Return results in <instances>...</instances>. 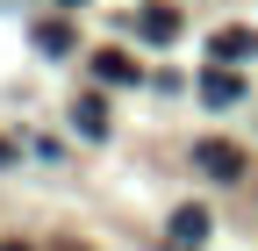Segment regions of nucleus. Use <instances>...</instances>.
<instances>
[{"label": "nucleus", "instance_id": "nucleus-7", "mask_svg": "<svg viewBox=\"0 0 258 251\" xmlns=\"http://www.w3.org/2000/svg\"><path fill=\"white\" fill-rule=\"evenodd\" d=\"M36 43H43L50 57H64V50H72V29H64V22H43V29H36Z\"/></svg>", "mask_w": 258, "mask_h": 251}, {"label": "nucleus", "instance_id": "nucleus-2", "mask_svg": "<svg viewBox=\"0 0 258 251\" xmlns=\"http://www.w3.org/2000/svg\"><path fill=\"white\" fill-rule=\"evenodd\" d=\"M93 72H101L108 86H137V79H144V65H137L129 50H101V57H93Z\"/></svg>", "mask_w": 258, "mask_h": 251}, {"label": "nucleus", "instance_id": "nucleus-4", "mask_svg": "<svg viewBox=\"0 0 258 251\" xmlns=\"http://www.w3.org/2000/svg\"><path fill=\"white\" fill-rule=\"evenodd\" d=\"M251 50H258V29H222V36H215V57H222V65H244Z\"/></svg>", "mask_w": 258, "mask_h": 251}, {"label": "nucleus", "instance_id": "nucleus-5", "mask_svg": "<svg viewBox=\"0 0 258 251\" xmlns=\"http://www.w3.org/2000/svg\"><path fill=\"white\" fill-rule=\"evenodd\" d=\"M72 122H79L86 137H108V108H101V93H79V101H72Z\"/></svg>", "mask_w": 258, "mask_h": 251}, {"label": "nucleus", "instance_id": "nucleus-6", "mask_svg": "<svg viewBox=\"0 0 258 251\" xmlns=\"http://www.w3.org/2000/svg\"><path fill=\"white\" fill-rule=\"evenodd\" d=\"M137 22H144V36H151V43H165V36H179V15H172V8H144Z\"/></svg>", "mask_w": 258, "mask_h": 251}, {"label": "nucleus", "instance_id": "nucleus-12", "mask_svg": "<svg viewBox=\"0 0 258 251\" xmlns=\"http://www.w3.org/2000/svg\"><path fill=\"white\" fill-rule=\"evenodd\" d=\"M64 251H72V244H64Z\"/></svg>", "mask_w": 258, "mask_h": 251}, {"label": "nucleus", "instance_id": "nucleus-1", "mask_svg": "<svg viewBox=\"0 0 258 251\" xmlns=\"http://www.w3.org/2000/svg\"><path fill=\"white\" fill-rule=\"evenodd\" d=\"M194 165H201L208 179H237V172H244V151L222 144V137H208V144H194Z\"/></svg>", "mask_w": 258, "mask_h": 251}, {"label": "nucleus", "instance_id": "nucleus-8", "mask_svg": "<svg viewBox=\"0 0 258 251\" xmlns=\"http://www.w3.org/2000/svg\"><path fill=\"white\" fill-rule=\"evenodd\" d=\"M201 93H208V101H237V86L222 79V72H208V79H201Z\"/></svg>", "mask_w": 258, "mask_h": 251}, {"label": "nucleus", "instance_id": "nucleus-10", "mask_svg": "<svg viewBox=\"0 0 258 251\" xmlns=\"http://www.w3.org/2000/svg\"><path fill=\"white\" fill-rule=\"evenodd\" d=\"M0 251H22V244H0Z\"/></svg>", "mask_w": 258, "mask_h": 251}, {"label": "nucleus", "instance_id": "nucleus-3", "mask_svg": "<svg viewBox=\"0 0 258 251\" xmlns=\"http://www.w3.org/2000/svg\"><path fill=\"white\" fill-rule=\"evenodd\" d=\"M165 237H172V251H194V244H201V237H208V208H179Z\"/></svg>", "mask_w": 258, "mask_h": 251}, {"label": "nucleus", "instance_id": "nucleus-11", "mask_svg": "<svg viewBox=\"0 0 258 251\" xmlns=\"http://www.w3.org/2000/svg\"><path fill=\"white\" fill-rule=\"evenodd\" d=\"M64 8H79V0H64Z\"/></svg>", "mask_w": 258, "mask_h": 251}, {"label": "nucleus", "instance_id": "nucleus-9", "mask_svg": "<svg viewBox=\"0 0 258 251\" xmlns=\"http://www.w3.org/2000/svg\"><path fill=\"white\" fill-rule=\"evenodd\" d=\"M8 158H15V144H8V137H0V165H8Z\"/></svg>", "mask_w": 258, "mask_h": 251}]
</instances>
